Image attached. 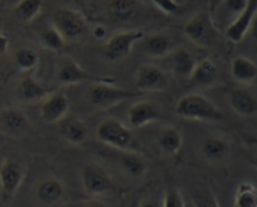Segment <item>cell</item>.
Wrapping results in <instances>:
<instances>
[{"label": "cell", "mask_w": 257, "mask_h": 207, "mask_svg": "<svg viewBox=\"0 0 257 207\" xmlns=\"http://www.w3.org/2000/svg\"><path fill=\"white\" fill-rule=\"evenodd\" d=\"M160 110L149 100H138L127 110L128 126L134 130L152 124L155 120H160Z\"/></svg>", "instance_id": "obj_14"}, {"label": "cell", "mask_w": 257, "mask_h": 207, "mask_svg": "<svg viewBox=\"0 0 257 207\" xmlns=\"http://www.w3.org/2000/svg\"><path fill=\"white\" fill-rule=\"evenodd\" d=\"M43 6V0H18L12 9V14L17 20L31 23L42 13Z\"/></svg>", "instance_id": "obj_27"}, {"label": "cell", "mask_w": 257, "mask_h": 207, "mask_svg": "<svg viewBox=\"0 0 257 207\" xmlns=\"http://www.w3.org/2000/svg\"><path fill=\"white\" fill-rule=\"evenodd\" d=\"M64 188L63 182L57 177H46L37 184L36 197L41 204L46 206L56 204L63 198Z\"/></svg>", "instance_id": "obj_19"}, {"label": "cell", "mask_w": 257, "mask_h": 207, "mask_svg": "<svg viewBox=\"0 0 257 207\" xmlns=\"http://www.w3.org/2000/svg\"><path fill=\"white\" fill-rule=\"evenodd\" d=\"M201 152L207 161H222L229 154V144L223 137L209 134L202 141Z\"/></svg>", "instance_id": "obj_23"}, {"label": "cell", "mask_w": 257, "mask_h": 207, "mask_svg": "<svg viewBox=\"0 0 257 207\" xmlns=\"http://www.w3.org/2000/svg\"><path fill=\"white\" fill-rule=\"evenodd\" d=\"M232 110L241 117H252L257 112V100L244 86L232 88L228 94Z\"/></svg>", "instance_id": "obj_17"}, {"label": "cell", "mask_w": 257, "mask_h": 207, "mask_svg": "<svg viewBox=\"0 0 257 207\" xmlns=\"http://www.w3.org/2000/svg\"><path fill=\"white\" fill-rule=\"evenodd\" d=\"M190 198H192L193 207H221L218 200L212 194V191L203 187L193 190Z\"/></svg>", "instance_id": "obj_31"}, {"label": "cell", "mask_w": 257, "mask_h": 207, "mask_svg": "<svg viewBox=\"0 0 257 207\" xmlns=\"http://www.w3.org/2000/svg\"><path fill=\"white\" fill-rule=\"evenodd\" d=\"M82 187L88 196L98 197L112 190L113 180L110 172L100 164L87 162L81 171Z\"/></svg>", "instance_id": "obj_8"}, {"label": "cell", "mask_w": 257, "mask_h": 207, "mask_svg": "<svg viewBox=\"0 0 257 207\" xmlns=\"http://www.w3.org/2000/svg\"><path fill=\"white\" fill-rule=\"evenodd\" d=\"M39 42L46 49L52 52H59L64 48L66 40L59 34V32L53 26H47L39 33Z\"/></svg>", "instance_id": "obj_30"}, {"label": "cell", "mask_w": 257, "mask_h": 207, "mask_svg": "<svg viewBox=\"0 0 257 207\" xmlns=\"http://www.w3.org/2000/svg\"><path fill=\"white\" fill-rule=\"evenodd\" d=\"M31 128L28 116L17 107H7L0 110V132L8 137H22Z\"/></svg>", "instance_id": "obj_13"}, {"label": "cell", "mask_w": 257, "mask_h": 207, "mask_svg": "<svg viewBox=\"0 0 257 207\" xmlns=\"http://www.w3.org/2000/svg\"><path fill=\"white\" fill-rule=\"evenodd\" d=\"M135 87L143 93L162 92L169 86L165 72L155 64H142L135 73Z\"/></svg>", "instance_id": "obj_11"}, {"label": "cell", "mask_w": 257, "mask_h": 207, "mask_svg": "<svg viewBox=\"0 0 257 207\" xmlns=\"http://www.w3.org/2000/svg\"><path fill=\"white\" fill-rule=\"evenodd\" d=\"M152 3L167 16H177L182 12V6L175 0H152Z\"/></svg>", "instance_id": "obj_33"}, {"label": "cell", "mask_w": 257, "mask_h": 207, "mask_svg": "<svg viewBox=\"0 0 257 207\" xmlns=\"http://www.w3.org/2000/svg\"><path fill=\"white\" fill-rule=\"evenodd\" d=\"M231 76L238 84H252L257 80V64L244 56H234L231 62Z\"/></svg>", "instance_id": "obj_20"}, {"label": "cell", "mask_w": 257, "mask_h": 207, "mask_svg": "<svg viewBox=\"0 0 257 207\" xmlns=\"http://www.w3.org/2000/svg\"><path fill=\"white\" fill-rule=\"evenodd\" d=\"M120 166L121 170L125 172L127 176L133 178H139L147 174V162L140 154L137 152L128 150V151H121L120 156Z\"/></svg>", "instance_id": "obj_26"}, {"label": "cell", "mask_w": 257, "mask_h": 207, "mask_svg": "<svg viewBox=\"0 0 257 207\" xmlns=\"http://www.w3.org/2000/svg\"><path fill=\"white\" fill-rule=\"evenodd\" d=\"M163 59L167 60V66L172 74L179 78H189L197 60L184 46L173 48Z\"/></svg>", "instance_id": "obj_16"}, {"label": "cell", "mask_w": 257, "mask_h": 207, "mask_svg": "<svg viewBox=\"0 0 257 207\" xmlns=\"http://www.w3.org/2000/svg\"><path fill=\"white\" fill-rule=\"evenodd\" d=\"M14 63L17 68L23 73L33 72L39 64V56L33 48L29 46H19L13 54Z\"/></svg>", "instance_id": "obj_28"}, {"label": "cell", "mask_w": 257, "mask_h": 207, "mask_svg": "<svg viewBox=\"0 0 257 207\" xmlns=\"http://www.w3.org/2000/svg\"><path fill=\"white\" fill-rule=\"evenodd\" d=\"M139 207H162V204L155 198H144L140 202Z\"/></svg>", "instance_id": "obj_37"}, {"label": "cell", "mask_w": 257, "mask_h": 207, "mask_svg": "<svg viewBox=\"0 0 257 207\" xmlns=\"http://www.w3.org/2000/svg\"><path fill=\"white\" fill-rule=\"evenodd\" d=\"M145 34L139 29L123 30L111 36L102 46V54L108 62H120L132 54L138 42H142Z\"/></svg>", "instance_id": "obj_7"}, {"label": "cell", "mask_w": 257, "mask_h": 207, "mask_svg": "<svg viewBox=\"0 0 257 207\" xmlns=\"http://www.w3.org/2000/svg\"><path fill=\"white\" fill-rule=\"evenodd\" d=\"M70 100L61 90H51L39 102V117L48 124H57L68 114Z\"/></svg>", "instance_id": "obj_9"}, {"label": "cell", "mask_w": 257, "mask_h": 207, "mask_svg": "<svg viewBox=\"0 0 257 207\" xmlns=\"http://www.w3.org/2000/svg\"><path fill=\"white\" fill-rule=\"evenodd\" d=\"M184 34L193 44L209 48L216 43L218 30L212 16L206 12H201L188 19L184 26Z\"/></svg>", "instance_id": "obj_6"}, {"label": "cell", "mask_w": 257, "mask_h": 207, "mask_svg": "<svg viewBox=\"0 0 257 207\" xmlns=\"http://www.w3.org/2000/svg\"><path fill=\"white\" fill-rule=\"evenodd\" d=\"M107 12L116 22L127 23L139 14L138 0H107Z\"/></svg>", "instance_id": "obj_25"}, {"label": "cell", "mask_w": 257, "mask_h": 207, "mask_svg": "<svg viewBox=\"0 0 257 207\" xmlns=\"http://www.w3.org/2000/svg\"><path fill=\"white\" fill-rule=\"evenodd\" d=\"M96 138L101 144L118 151H128L133 146L132 130L117 118L108 117L100 122L96 128Z\"/></svg>", "instance_id": "obj_4"}, {"label": "cell", "mask_w": 257, "mask_h": 207, "mask_svg": "<svg viewBox=\"0 0 257 207\" xmlns=\"http://www.w3.org/2000/svg\"><path fill=\"white\" fill-rule=\"evenodd\" d=\"M26 178V168L18 161L4 158L0 164V192L3 198L9 200L18 192Z\"/></svg>", "instance_id": "obj_10"}, {"label": "cell", "mask_w": 257, "mask_h": 207, "mask_svg": "<svg viewBox=\"0 0 257 207\" xmlns=\"http://www.w3.org/2000/svg\"><path fill=\"white\" fill-rule=\"evenodd\" d=\"M0 2H2V0H0Z\"/></svg>", "instance_id": "obj_39"}, {"label": "cell", "mask_w": 257, "mask_h": 207, "mask_svg": "<svg viewBox=\"0 0 257 207\" xmlns=\"http://www.w3.org/2000/svg\"><path fill=\"white\" fill-rule=\"evenodd\" d=\"M144 94L145 93L138 90H127V88L117 87L115 83L108 82L91 83L87 92L88 102L98 110H107V108L113 107L118 103L133 100V98L142 97Z\"/></svg>", "instance_id": "obj_2"}, {"label": "cell", "mask_w": 257, "mask_h": 207, "mask_svg": "<svg viewBox=\"0 0 257 207\" xmlns=\"http://www.w3.org/2000/svg\"><path fill=\"white\" fill-rule=\"evenodd\" d=\"M52 26L59 32L66 42L77 40L87 30V20L77 9L59 6L52 14Z\"/></svg>", "instance_id": "obj_3"}, {"label": "cell", "mask_w": 257, "mask_h": 207, "mask_svg": "<svg viewBox=\"0 0 257 207\" xmlns=\"http://www.w3.org/2000/svg\"><path fill=\"white\" fill-rule=\"evenodd\" d=\"M158 144L165 156H175L179 154L183 144V136L174 126H164L158 134Z\"/></svg>", "instance_id": "obj_24"}, {"label": "cell", "mask_w": 257, "mask_h": 207, "mask_svg": "<svg viewBox=\"0 0 257 207\" xmlns=\"http://www.w3.org/2000/svg\"><path fill=\"white\" fill-rule=\"evenodd\" d=\"M106 28L103 26H101V24H97V26H93V29H92V36H95L96 39H98V40H100V39H103L106 36Z\"/></svg>", "instance_id": "obj_36"}, {"label": "cell", "mask_w": 257, "mask_h": 207, "mask_svg": "<svg viewBox=\"0 0 257 207\" xmlns=\"http://www.w3.org/2000/svg\"><path fill=\"white\" fill-rule=\"evenodd\" d=\"M175 114L183 120L198 122H221L223 120L222 110L209 98L199 93L183 96L175 104Z\"/></svg>", "instance_id": "obj_1"}, {"label": "cell", "mask_w": 257, "mask_h": 207, "mask_svg": "<svg viewBox=\"0 0 257 207\" xmlns=\"http://www.w3.org/2000/svg\"><path fill=\"white\" fill-rule=\"evenodd\" d=\"M247 3L248 0H222V9L234 18L246 8Z\"/></svg>", "instance_id": "obj_34"}, {"label": "cell", "mask_w": 257, "mask_h": 207, "mask_svg": "<svg viewBox=\"0 0 257 207\" xmlns=\"http://www.w3.org/2000/svg\"><path fill=\"white\" fill-rule=\"evenodd\" d=\"M162 207H185L184 198L179 190L173 184H168L164 192Z\"/></svg>", "instance_id": "obj_32"}, {"label": "cell", "mask_w": 257, "mask_h": 207, "mask_svg": "<svg viewBox=\"0 0 257 207\" xmlns=\"http://www.w3.org/2000/svg\"><path fill=\"white\" fill-rule=\"evenodd\" d=\"M59 133L67 144L80 146L87 140V127L80 118L75 116H66L58 122Z\"/></svg>", "instance_id": "obj_18"}, {"label": "cell", "mask_w": 257, "mask_h": 207, "mask_svg": "<svg viewBox=\"0 0 257 207\" xmlns=\"http://www.w3.org/2000/svg\"><path fill=\"white\" fill-rule=\"evenodd\" d=\"M57 82L61 86H76L85 82H90V84L100 82L115 83V80L110 77L91 74L77 63L75 58L70 56H63L59 58L58 64H57Z\"/></svg>", "instance_id": "obj_5"}, {"label": "cell", "mask_w": 257, "mask_h": 207, "mask_svg": "<svg viewBox=\"0 0 257 207\" xmlns=\"http://www.w3.org/2000/svg\"><path fill=\"white\" fill-rule=\"evenodd\" d=\"M218 77V68L212 59L204 58L197 62L189 76V80L199 87H209L214 84Z\"/></svg>", "instance_id": "obj_21"}, {"label": "cell", "mask_w": 257, "mask_h": 207, "mask_svg": "<svg viewBox=\"0 0 257 207\" xmlns=\"http://www.w3.org/2000/svg\"><path fill=\"white\" fill-rule=\"evenodd\" d=\"M142 42L145 53L153 58L163 59L173 49L170 36L165 33H160V32L144 36Z\"/></svg>", "instance_id": "obj_22"}, {"label": "cell", "mask_w": 257, "mask_h": 207, "mask_svg": "<svg viewBox=\"0 0 257 207\" xmlns=\"http://www.w3.org/2000/svg\"><path fill=\"white\" fill-rule=\"evenodd\" d=\"M80 207H106L103 204V202H101L100 200H88L85 201Z\"/></svg>", "instance_id": "obj_38"}, {"label": "cell", "mask_w": 257, "mask_h": 207, "mask_svg": "<svg viewBox=\"0 0 257 207\" xmlns=\"http://www.w3.org/2000/svg\"><path fill=\"white\" fill-rule=\"evenodd\" d=\"M257 14V0H248L246 8L237 14L233 20L227 26L224 36L232 43H239L248 34L249 29L253 26Z\"/></svg>", "instance_id": "obj_12"}, {"label": "cell", "mask_w": 257, "mask_h": 207, "mask_svg": "<svg viewBox=\"0 0 257 207\" xmlns=\"http://www.w3.org/2000/svg\"><path fill=\"white\" fill-rule=\"evenodd\" d=\"M51 90L32 72L24 73L16 86V94L23 102H39Z\"/></svg>", "instance_id": "obj_15"}, {"label": "cell", "mask_w": 257, "mask_h": 207, "mask_svg": "<svg viewBox=\"0 0 257 207\" xmlns=\"http://www.w3.org/2000/svg\"><path fill=\"white\" fill-rule=\"evenodd\" d=\"M233 207H257V188L252 182H241L233 197Z\"/></svg>", "instance_id": "obj_29"}, {"label": "cell", "mask_w": 257, "mask_h": 207, "mask_svg": "<svg viewBox=\"0 0 257 207\" xmlns=\"http://www.w3.org/2000/svg\"><path fill=\"white\" fill-rule=\"evenodd\" d=\"M9 49V39L3 32L0 30V56H3L4 54H7Z\"/></svg>", "instance_id": "obj_35"}]
</instances>
